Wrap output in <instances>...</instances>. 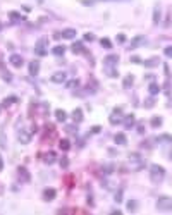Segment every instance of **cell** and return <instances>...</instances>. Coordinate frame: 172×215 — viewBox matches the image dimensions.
I'll return each mask as SVG.
<instances>
[{"mask_svg":"<svg viewBox=\"0 0 172 215\" xmlns=\"http://www.w3.org/2000/svg\"><path fill=\"white\" fill-rule=\"evenodd\" d=\"M157 208L160 212H169V210H172V198H169V196H160L157 200Z\"/></svg>","mask_w":172,"mask_h":215,"instance_id":"cell-1","label":"cell"},{"mask_svg":"<svg viewBox=\"0 0 172 215\" xmlns=\"http://www.w3.org/2000/svg\"><path fill=\"white\" fill-rule=\"evenodd\" d=\"M150 172H152V179L157 183V181H162L163 176H165V169L162 165H152L150 167Z\"/></svg>","mask_w":172,"mask_h":215,"instance_id":"cell-2","label":"cell"},{"mask_svg":"<svg viewBox=\"0 0 172 215\" xmlns=\"http://www.w3.org/2000/svg\"><path fill=\"white\" fill-rule=\"evenodd\" d=\"M45 45H47V41H45V40H38V41H36V47H35L36 55H40V57L47 55V48H45Z\"/></svg>","mask_w":172,"mask_h":215,"instance_id":"cell-3","label":"cell"},{"mask_svg":"<svg viewBox=\"0 0 172 215\" xmlns=\"http://www.w3.org/2000/svg\"><path fill=\"white\" fill-rule=\"evenodd\" d=\"M9 62L14 66V67H21L24 60H22V57H21V55H17V53H12V55L9 57Z\"/></svg>","mask_w":172,"mask_h":215,"instance_id":"cell-4","label":"cell"},{"mask_svg":"<svg viewBox=\"0 0 172 215\" xmlns=\"http://www.w3.org/2000/svg\"><path fill=\"white\" fill-rule=\"evenodd\" d=\"M38 72H40V62H38V60L30 62V74L31 76H36Z\"/></svg>","mask_w":172,"mask_h":215,"instance_id":"cell-5","label":"cell"},{"mask_svg":"<svg viewBox=\"0 0 172 215\" xmlns=\"http://www.w3.org/2000/svg\"><path fill=\"white\" fill-rule=\"evenodd\" d=\"M117 62H119V55H107L103 59V64L105 66H115Z\"/></svg>","mask_w":172,"mask_h":215,"instance_id":"cell-6","label":"cell"},{"mask_svg":"<svg viewBox=\"0 0 172 215\" xmlns=\"http://www.w3.org/2000/svg\"><path fill=\"white\" fill-rule=\"evenodd\" d=\"M17 139H19L22 145H28V143H30V139H31V134L28 133V131H21L19 136H17Z\"/></svg>","mask_w":172,"mask_h":215,"instance_id":"cell-7","label":"cell"},{"mask_svg":"<svg viewBox=\"0 0 172 215\" xmlns=\"http://www.w3.org/2000/svg\"><path fill=\"white\" fill-rule=\"evenodd\" d=\"M60 35L64 36V38L72 40V38H76V35H78V33H76V30H72V28H67V30H64V31H62Z\"/></svg>","mask_w":172,"mask_h":215,"instance_id":"cell-8","label":"cell"},{"mask_svg":"<svg viewBox=\"0 0 172 215\" xmlns=\"http://www.w3.org/2000/svg\"><path fill=\"white\" fill-rule=\"evenodd\" d=\"M65 78H67V74H65V72H55V74L52 76V81H53V83H64Z\"/></svg>","mask_w":172,"mask_h":215,"instance_id":"cell-9","label":"cell"},{"mask_svg":"<svg viewBox=\"0 0 172 215\" xmlns=\"http://www.w3.org/2000/svg\"><path fill=\"white\" fill-rule=\"evenodd\" d=\"M114 141H115L117 145H121V146H124V145L127 143V138H126V134H124V133H119V134H115V138H114Z\"/></svg>","mask_w":172,"mask_h":215,"instance_id":"cell-10","label":"cell"},{"mask_svg":"<svg viewBox=\"0 0 172 215\" xmlns=\"http://www.w3.org/2000/svg\"><path fill=\"white\" fill-rule=\"evenodd\" d=\"M121 108H115V110H114V114H112L110 115V124H117V122H121V117H119V115H121Z\"/></svg>","mask_w":172,"mask_h":215,"instance_id":"cell-11","label":"cell"},{"mask_svg":"<svg viewBox=\"0 0 172 215\" xmlns=\"http://www.w3.org/2000/svg\"><path fill=\"white\" fill-rule=\"evenodd\" d=\"M43 198H45L47 201H50V200H53V198H55V189H52V188H48V189H45V191H43Z\"/></svg>","mask_w":172,"mask_h":215,"instance_id":"cell-12","label":"cell"},{"mask_svg":"<svg viewBox=\"0 0 172 215\" xmlns=\"http://www.w3.org/2000/svg\"><path fill=\"white\" fill-rule=\"evenodd\" d=\"M72 119H74V122H81V120H83V110H81V108H74V112H72Z\"/></svg>","mask_w":172,"mask_h":215,"instance_id":"cell-13","label":"cell"},{"mask_svg":"<svg viewBox=\"0 0 172 215\" xmlns=\"http://www.w3.org/2000/svg\"><path fill=\"white\" fill-rule=\"evenodd\" d=\"M148 91H150V95H152V97H155V95H158V93H160V86H158L157 83H152V84L148 86Z\"/></svg>","mask_w":172,"mask_h":215,"instance_id":"cell-14","label":"cell"},{"mask_svg":"<svg viewBox=\"0 0 172 215\" xmlns=\"http://www.w3.org/2000/svg\"><path fill=\"white\" fill-rule=\"evenodd\" d=\"M55 117H57L59 122H64V120L67 119V114H65V110H60V108H59V110H55Z\"/></svg>","mask_w":172,"mask_h":215,"instance_id":"cell-15","label":"cell"},{"mask_svg":"<svg viewBox=\"0 0 172 215\" xmlns=\"http://www.w3.org/2000/svg\"><path fill=\"white\" fill-rule=\"evenodd\" d=\"M72 52H74V53H83V52H84V47H83L81 41H78V43H72Z\"/></svg>","mask_w":172,"mask_h":215,"instance_id":"cell-16","label":"cell"},{"mask_svg":"<svg viewBox=\"0 0 172 215\" xmlns=\"http://www.w3.org/2000/svg\"><path fill=\"white\" fill-rule=\"evenodd\" d=\"M64 52H65V47H62V45H57V47H53V50H52V53L57 55V57L64 55Z\"/></svg>","mask_w":172,"mask_h":215,"instance_id":"cell-17","label":"cell"},{"mask_svg":"<svg viewBox=\"0 0 172 215\" xmlns=\"http://www.w3.org/2000/svg\"><path fill=\"white\" fill-rule=\"evenodd\" d=\"M160 64V60L157 59V57H153V59H148V60H145V66L146 67H155V66H158Z\"/></svg>","mask_w":172,"mask_h":215,"instance_id":"cell-18","label":"cell"},{"mask_svg":"<svg viewBox=\"0 0 172 215\" xmlns=\"http://www.w3.org/2000/svg\"><path fill=\"white\" fill-rule=\"evenodd\" d=\"M141 43H145V36H136V38L131 41V48H136V47L141 45Z\"/></svg>","mask_w":172,"mask_h":215,"instance_id":"cell-19","label":"cell"},{"mask_svg":"<svg viewBox=\"0 0 172 215\" xmlns=\"http://www.w3.org/2000/svg\"><path fill=\"white\" fill-rule=\"evenodd\" d=\"M153 22H155V24L160 22V7H155V9H153Z\"/></svg>","mask_w":172,"mask_h":215,"instance_id":"cell-20","label":"cell"},{"mask_svg":"<svg viewBox=\"0 0 172 215\" xmlns=\"http://www.w3.org/2000/svg\"><path fill=\"white\" fill-rule=\"evenodd\" d=\"M19 177H22V181H30V174L24 167H19Z\"/></svg>","mask_w":172,"mask_h":215,"instance_id":"cell-21","label":"cell"},{"mask_svg":"<svg viewBox=\"0 0 172 215\" xmlns=\"http://www.w3.org/2000/svg\"><path fill=\"white\" fill-rule=\"evenodd\" d=\"M59 146L64 150V152H67L69 148H71V143H69V139H60V143H59Z\"/></svg>","mask_w":172,"mask_h":215,"instance_id":"cell-22","label":"cell"},{"mask_svg":"<svg viewBox=\"0 0 172 215\" xmlns=\"http://www.w3.org/2000/svg\"><path fill=\"white\" fill-rule=\"evenodd\" d=\"M45 162H47V164H53V162H55V153H53V152L47 153V155H45Z\"/></svg>","mask_w":172,"mask_h":215,"instance_id":"cell-23","label":"cell"},{"mask_svg":"<svg viewBox=\"0 0 172 215\" xmlns=\"http://www.w3.org/2000/svg\"><path fill=\"white\" fill-rule=\"evenodd\" d=\"M17 102V97H9V98H5L4 100V107H9L10 103H16Z\"/></svg>","mask_w":172,"mask_h":215,"instance_id":"cell-24","label":"cell"},{"mask_svg":"<svg viewBox=\"0 0 172 215\" xmlns=\"http://www.w3.org/2000/svg\"><path fill=\"white\" fill-rule=\"evenodd\" d=\"M136 208H138V203H136L134 200L127 201V210H129V212H136Z\"/></svg>","mask_w":172,"mask_h":215,"instance_id":"cell-25","label":"cell"},{"mask_svg":"<svg viewBox=\"0 0 172 215\" xmlns=\"http://www.w3.org/2000/svg\"><path fill=\"white\" fill-rule=\"evenodd\" d=\"M9 17L14 21V22H17V21H21V14H19V12H14V10H12V12L9 14Z\"/></svg>","mask_w":172,"mask_h":215,"instance_id":"cell-26","label":"cell"},{"mask_svg":"<svg viewBox=\"0 0 172 215\" xmlns=\"http://www.w3.org/2000/svg\"><path fill=\"white\" fill-rule=\"evenodd\" d=\"M152 126L153 127H160V126H162V119H160V117H153L152 119Z\"/></svg>","mask_w":172,"mask_h":215,"instance_id":"cell-27","label":"cell"},{"mask_svg":"<svg viewBox=\"0 0 172 215\" xmlns=\"http://www.w3.org/2000/svg\"><path fill=\"white\" fill-rule=\"evenodd\" d=\"M134 124V115H126V127H131Z\"/></svg>","mask_w":172,"mask_h":215,"instance_id":"cell-28","label":"cell"},{"mask_svg":"<svg viewBox=\"0 0 172 215\" xmlns=\"http://www.w3.org/2000/svg\"><path fill=\"white\" fill-rule=\"evenodd\" d=\"M132 76H127V78L124 79V88H129V86H132Z\"/></svg>","mask_w":172,"mask_h":215,"instance_id":"cell-29","label":"cell"},{"mask_svg":"<svg viewBox=\"0 0 172 215\" xmlns=\"http://www.w3.org/2000/svg\"><path fill=\"white\" fill-rule=\"evenodd\" d=\"M101 47H105V48H112V43H110V40H107V38H101Z\"/></svg>","mask_w":172,"mask_h":215,"instance_id":"cell-30","label":"cell"},{"mask_svg":"<svg viewBox=\"0 0 172 215\" xmlns=\"http://www.w3.org/2000/svg\"><path fill=\"white\" fill-rule=\"evenodd\" d=\"M153 105H155V100H153V98H146V100H145V107L146 108H152Z\"/></svg>","mask_w":172,"mask_h":215,"instance_id":"cell-31","label":"cell"},{"mask_svg":"<svg viewBox=\"0 0 172 215\" xmlns=\"http://www.w3.org/2000/svg\"><path fill=\"white\" fill-rule=\"evenodd\" d=\"M115 201H117V203H121L122 201V189H119V191L115 193Z\"/></svg>","mask_w":172,"mask_h":215,"instance_id":"cell-32","label":"cell"},{"mask_svg":"<svg viewBox=\"0 0 172 215\" xmlns=\"http://www.w3.org/2000/svg\"><path fill=\"white\" fill-rule=\"evenodd\" d=\"M107 74L110 76V78H117L119 74H117V71H112V69H107Z\"/></svg>","mask_w":172,"mask_h":215,"instance_id":"cell-33","label":"cell"},{"mask_svg":"<svg viewBox=\"0 0 172 215\" xmlns=\"http://www.w3.org/2000/svg\"><path fill=\"white\" fill-rule=\"evenodd\" d=\"M163 53H165L167 57H172V47H167V48L163 50Z\"/></svg>","mask_w":172,"mask_h":215,"instance_id":"cell-34","label":"cell"},{"mask_svg":"<svg viewBox=\"0 0 172 215\" xmlns=\"http://www.w3.org/2000/svg\"><path fill=\"white\" fill-rule=\"evenodd\" d=\"M60 165L64 167V169H65V167L69 165V160H67V158H65V157H64V158H62V160H60Z\"/></svg>","mask_w":172,"mask_h":215,"instance_id":"cell-35","label":"cell"},{"mask_svg":"<svg viewBox=\"0 0 172 215\" xmlns=\"http://www.w3.org/2000/svg\"><path fill=\"white\" fill-rule=\"evenodd\" d=\"M131 62H134V64H141V59H140V57H136V55H132Z\"/></svg>","mask_w":172,"mask_h":215,"instance_id":"cell-36","label":"cell"},{"mask_svg":"<svg viewBox=\"0 0 172 215\" xmlns=\"http://www.w3.org/2000/svg\"><path fill=\"white\" fill-rule=\"evenodd\" d=\"M84 40H86V41H93V35H91V33H86V35H84Z\"/></svg>","mask_w":172,"mask_h":215,"instance_id":"cell-37","label":"cell"},{"mask_svg":"<svg viewBox=\"0 0 172 215\" xmlns=\"http://www.w3.org/2000/svg\"><path fill=\"white\" fill-rule=\"evenodd\" d=\"M117 41H121V43H124V41H126V36H124V35H117Z\"/></svg>","mask_w":172,"mask_h":215,"instance_id":"cell-38","label":"cell"},{"mask_svg":"<svg viewBox=\"0 0 172 215\" xmlns=\"http://www.w3.org/2000/svg\"><path fill=\"white\" fill-rule=\"evenodd\" d=\"M4 79H5V81H10V79H12L10 72H4Z\"/></svg>","mask_w":172,"mask_h":215,"instance_id":"cell-39","label":"cell"},{"mask_svg":"<svg viewBox=\"0 0 172 215\" xmlns=\"http://www.w3.org/2000/svg\"><path fill=\"white\" fill-rule=\"evenodd\" d=\"M91 133H100V126H95L91 129Z\"/></svg>","mask_w":172,"mask_h":215,"instance_id":"cell-40","label":"cell"},{"mask_svg":"<svg viewBox=\"0 0 172 215\" xmlns=\"http://www.w3.org/2000/svg\"><path fill=\"white\" fill-rule=\"evenodd\" d=\"M93 2H95V0H83V4H86V5H91Z\"/></svg>","mask_w":172,"mask_h":215,"instance_id":"cell-41","label":"cell"},{"mask_svg":"<svg viewBox=\"0 0 172 215\" xmlns=\"http://www.w3.org/2000/svg\"><path fill=\"white\" fill-rule=\"evenodd\" d=\"M138 133H145V127H143V126H138Z\"/></svg>","mask_w":172,"mask_h":215,"instance_id":"cell-42","label":"cell"},{"mask_svg":"<svg viewBox=\"0 0 172 215\" xmlns=\"http://www.w3.org/2000/svg\"><path fill=\"white\" fill-rule=\"evenodd\" d=\"M2 169H4V160H2V157H0V172H2Z\"/></svg>","mask_w":172,"mask_h":215,"instance_id":"cell-43","label":"cell"},{"mask_svg":"<svg viewBox=\"0 0 172 215\" xmlns=\"http://www.w3.org/2000/svg\"><path fill=\"white\" fill-rule=\"evenodd\" d=\"M109 2H127V0H109Z\"/></svg>","mask_w":172,"mask_h":215,"instance_id":"cell-44","label":"cell"},{"mask_svg":"<svg viewBox=\"0 0 172 215\" xmlns=\"http://www.w3.org/2000/svg\"><path fill=\"white\" fill-rule=\"evenodd\" d=\"M0 31H2V22H0Z\"/></svg>","mask_w":172,"mask_h":215,"instance_id":"cell-45","label":"cell"}]
</instances>
